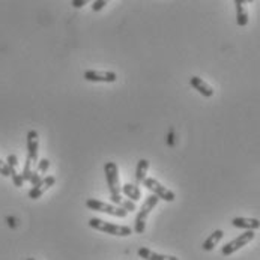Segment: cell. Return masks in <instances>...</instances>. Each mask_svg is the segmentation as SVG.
Wrapping results in <instances>:
<instances>
[{"label": "cell", "instance_id": "cell-1", "mask_svg": "<svg viewBox=\"0 0 260 260\" xmlns=\"http://www.w3.org/2000/svg\"><path fill=\"white\" fill-rule=\"evenodd\" d=\"M89 227L95 229V230H100V232H104V233H109L113 236H129L133 235V229L128 227V225H119V224L109 223V221H104V220H100V218H90L89 220Z\"/></svg>", "mask_w": 260, "mask_h": 260}, {"label": "cell", "instance_id": "cell-2", "mask_svg": "<svg viewBox=\"0 0 260 260\" xmlns=\"http://www.w3.org/2000/svg\"><path fill=\"white\" fill-rule=\"evenodd\" d=\"M158 202H159V199H158L155 194H150V196L146 197L145 203L142 205V208H140V211H139V214H137V217H136V225H134V232H136V233L140 235V233L145 232L148 215L152 212V209L158 205Z\"/></svg>", "mask_w": 260, "mask_h": 260}, {"label": "cell", "instance_id": "cell-3", "mask_svg": "<svg viewBox=\"0 0 260 260\" xmlns=\"http://www.w3.org/2000/svg\"><path fill=\"white\" fill-rule=\"evenodd\" d=\"M86 206L92 211H96V212H104V214H109L112 217H117V218H125L128 215V212L122 208H117L114 205H109V203H104L101 200H96V199H87L86 200Z\"/></svg>", "mask_w": 260, "mask_h": 260}, {"label": "cell", "instance_id": "cell-4", "mask_svg": "<svg viewBox=\"0 0 260 260\" xmlns=\"http://www.w3.org/2000/svg\"><path fill=\"white\" fill-rule=\"evenodd\" d=\"M254 236H256V233H254L253 230H247L245 233L239 235V236H238L236 239H233L232 242L225 244L223 248H221V254H223V256H230V254L236 253L238 250H241L242 247H245L247 244H250V242L254 239Z\"/></svg>", "mask_w": 260, "mask_h": 260}, {"label": "cell", "instance_id": "cell-5", "mask_svg": "<svg viewBox=\"0 0 260 260\" xmlns=\"http://www.w3.org/2000/svg\"><path fill=\"white\" fill-rule=\"evenodd\" d=\"M143 185L148 188L149 191H152V194H155L158 199H162L164 202H173L175 199H176V196H175V192L173 191H170L169 188H166L164 185H161L156 179H153V178H146L145 181H143Z\"/></svg>", "mask_w": 260, "mask_h": 260}, {"label": "cell", "instance_id": "cell-6", "mask_svg": "<svg viewBox=\"0 0 260 260\" xmlns=\"http://www.w3.org/2000/svg\"><path fill=\"white\" fill-rule=\"evenodd\" d=\"M104 173H106V179H107V185L110 189V196L114 194H120L122 192V186L119 184V169L116 162H106L104 166Z\"/></svg>", "mask_w": 260, "mask_h": 260}, {"label": "cell", "instance_id": "cell-7", "mask_svg": "<svg viewBox=\"0 0 260 260\" xmlns=\"http://www.w3.org/2000/svg\"><path fill=\"white\" fill-rule=\"evenodd\" d=\"M86 81H93V83H114L117 80V75L114 71H95L89 70L84 73Z\"/></svg>", "mask_w": 260, "mask_h": 260}, {"label": "cell", "instance_id": "cell-8", "mask_svg": "<svg viewBox=\"0 0 260 260\" xmlns=\"http://www.w3.org/2000/svg\"><path fill=\"white\" fill-rule=\"evenodd\" d=\"M54 182H56V178L54 176H45V178H42L39 182H38L37 185L32 186V189L29 191V199H32V200H38L47 189H50L51 186L54 185Z\"/></svg>", "mask_w": 260, "mask_h": 260}, {"label": "cell", "instance_id": "cell-9", "mask_svg": "<svg viewBox=\"0 0 260 260\" xmlns=\"http://www.w3.org/2000/svg\"><path fill=\"white\" fill-rule=\"evenodd\" d=\"M6 164H8V167H9V176L12 178L14 185L17 186V188H21L23 184H24V181H23L21 175L17 172V164H18L17 156H15L14 153H11V155L8 156V159H6Z\"/></svg>", "mask_w": 260, "mask_h": 260}, {"label": "cell", "instance_id": "cell-10", "mask_svg": "<svg viewBox=\"0 0 260 260\" xmlns=\"http://www.w3.org/2000/svg\"><path fill=\"white\" fill-rule=\"evenodd\" d=\"M38 146H39V139L35 129H30L27 133V158L32 162H38Z\"/></svg>", "mask_w": 260, "mask_h": 260}, {"label": "cell", "instance_id": "cell-11", "mask_svg": "<svg viewBox=\"0 0 260 260\" xmlns=\"http://www.w3.org/2000/svg\"><path fill=\"white\" fill-rule=\"evenodd\" d=\"M189 84L200 93V95H203L205 98H211V96H214V89L203 80V78H200V77H191L189 78Z\"/></svg>", "mask_w": 260, "mask_h": 260}, {"label": "cell", "instance_id": "cell-12", "mask_svg": "<svg viewBox=\"0 0 260 260\" xmlns=\"http://www.w3.org/2000/svg\"><path fill=\"white\" fill-rule=\"evenodd\" d=\"M232 225L236 229H245V230H257L260 229V221L257 218H244V217H236L232 220Z\"/></svg>", "mask_w": 260, "mask_h": 260}, {"label": "cell", "instance_id": "cell-13", "mask_svg": "<svg viewBox=\"0 0 260 260\" xmlns=\"http://www.w3.org/2000/svg\"><path fill=\"white\" fill-rule=\"evenodd\" d=\"M247 2L244 0H235V6H236V23L238 26L241 27H245L248 24V12L245 9V5Z\"/></svg>", "mask_w": 260, "mask_h": 260}, {"label": "cell", "instance_id": "cell-14", "mask_svg": "<svg viewBox=\"0 0 260 260\" xmlns=\"http://www.w3.org/2000/svg\"><path fill=\"white\" fill-rule=\"evenodd\" d=\"M137 254L142 257L143 260H179L178 257H175V256H166V254H158V253H155V251H150L149 248L146 247H142V248H139V251H137Z\"/></svg>", "mask_w": 260, "mask_h": 260}, {"label": "cell", "instance_id": "cell-15", "mask_svg": "<svg viewBox=\"0 0 260 260\" xmlns=\"http://www.w3.org/2000/svg\"><path fill=\"white\" fill-rule=\"evenodd\" d=\"M110 200H112V203L114 205V206H117V208H122V209H125L126 212L136 211V203H134V202H131L129 199H125V197H122L120 194H114V196H110Z\"/></svg>", "mask_w": 260, "mask_h": 260}, {"label": "cell", "instance_id": "cell-16", "mask_svg": "<svg viewBox=\"0 0 260 260\" xmlns=\"http://www.w3.org/2000/svg\"><path fill=\"white\" fill-rule=\"evenodd\" d=\"M224 236V232L223 230H215V232H212V235H209L208 236V239L203 242V245H202V248L205 250V251H212L215 247H217V244L223 239Z\"/></svg>", "mask_w": 260, "mask_h": 260}, {"label": "cell", "instance_id": "cell-17", "mask_svg": "<svg viewBox=\"0 0 260 260\" xmlns=\"http://www.w3.org/2000/svg\"><path fill=\"white\" fill-rule=\"evenodd\" d=\"M122 192L131 200V202H136V200H140V197H142V191H140V188L137 185H134V184H125V185L122 186Z\"/></svg>", "mask_w": 260, "mask_h": 260}, {"label": "cell", "instance_id": "cell-18", "mask_svg": "<svg viewBox=\"0 0 260 260\" xmlns=\"http://www.w3.org/2000/svg\"><path fill=\"white\" fill-rule=\"evenodd\" d=\"M149 169L148 159H140L137 162V169H136V182L137 184H143V181L146 179V172Z\"/></svg>", "mask_w": 260, "mask_h": 260}, {"label": "cell", "instance_id": "cell-19", "mask_svg": "<svg viewBox=\"0 0 260 260\" xmlns=\"http://www.w3.org/2000/svg\"><path fill=\"white\" fill-rule=\"evenodd\" d=\"M21 178H23V181H30V178H32V161H30L29 158H26V162H24V169H23Z\"/></svg>", "mask_w": 260, "mask_h": 260}, {"label": "cell", "instance_id": "cell-20", "mask_svg": "<svg viewBox=\"0 0 260 260\" xmlns=\"http://www.w3.org/2000/svg\"><path fill=\"white\" fill-rule=\"evenodd\" d=\"M48 167H50V161H48L47 158H42V159H39V161H38L37 172L41 175V176H42V175H45V173H47Z\"/></svg>", "mask_w": 260, "mask_h": 260}, {"label": "cell", "instance_id": "cell-21", "mask_svg": "<svg viewBox=\"0 0 260 260\" xmlns=\"http://www.w3.org/2000/svg\"><path fill=\"white\" fill-rule=\"evenodd\" d=\"M104 6H107V2H106V0H96V2H93V3H92V9H93L95 12L101 11Z\"/></svg>", "mask_w": 260, "mask_h": 260}, {"label": "cell", "instance_id": "cell-22", "mask_svg": "<svg viewBox=\"0 0 260 260\" xmlns=\"http://www.w3.org/2000/svg\"><path fill=\"white\" fill-rule=\"evenodd\" d=\"M0 175H2V176H9V167H8V164L3 162L2 159H0Z\"/></svg>", "mask_w": 260, "mask_h": 260}, {"label": "cell", "instance_id": "cell-23", "mask_svg": "<svg viewBox=\"0 0 260 260\" xmlns=\"http://www.w3.org/2000/svg\"><path fill=\"white\" fill-rule=\"evenodd\" d=\"M41 179H42V176H41V175L38 173L37 170H35V172H32V178H30V181H29V182L32 184V186H35L38 182L41 181Z\"/></svg>", "mask_w": 260, "mask_h": 260}, {"label": "cell", "instance_id": "cell-24", "mask_svg": "<svg viewBox=\"0 0 260 260\" xmlns=\"http://www.w3.org/2000/svg\"><path fill=\"white\" fill-rule=\"evenodd\" d=\"M84 5H87V0H74L73 2V6L74 8H83Z\"/></svg>", "mask_w": 260, "mask_h": 260}, {"label": "cell", "instance_id": "cell-25", "mask_svg": "<svg viewBox=\"0 0 260 260\" xmlns=\"http://www.w3.org/2000/svg\"><path fill=\"white\" fill-rule=\"evenodd\" d=\"M173 134H175V129H173V128H170V131H169V146H175Z\"/></svg>", "mask_w": 260, "mask_h": 260}, {"label": "cell", "instance_id": "cell-26", "mask_svg": "<svg viewBox=\"0 0 260 260\" xmlns=\"http://www.w3.org/2000/svg\"><path fill=\"white\" fill-rule=\"evenodd\" d=\"M26 260H35V259H32V257H29V259H26Z\"/></svg>", "mask_w": 260, "mask_h": 260}]
</instances>
